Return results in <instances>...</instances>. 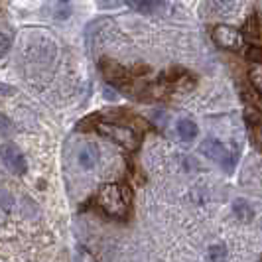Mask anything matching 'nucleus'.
Returning <instances> with one entry per match:
<instances>
[{"mask_svg":"<svg viewBox=\"0 0 262 262\" xmlns=\"http://www.w3.org/2000/svg\"><path fill=\"white\" fill-rule=\"evenodd\" d=\"M0 207L4 211H12V207H14L12 195H10L8 191H4V189H0Z\"/></svg>","mask_w":262,"mask_h":262,"instance_id":"obj_15","label":"nucleus"},{"mask_svg":"<svg viewBox=\"0 0 262 262\" xmlns=\"http://www.w3.org/2000/svg\"><path fill=\"white\" fill-rule=\"evenodd\" d=\"M101 71H103V75H105L108 81H113V83H128L132 79V73H138V75H142V73H148V71H136V69H126V67H122L118 61H113V59H101Z\"/></svg>","mask_w":262,"mask_h":262,"instance_id":"obj_6","label":"nucleus"},{"mask_svg":"<svg viewBox=\"0 0 262 262\" xmlns=\"http://www.w3.org/2000/svg\"><path fill=\"white\" fill-rule=\"evenodd\" d=\"M233 213H235V217L241 223H250L252 217H254V211H252V207L245 199H236L235 203H233Z\"/></svg>","mask_w":262,"mask_h":262,"instance_id":"obj_12","label":"nucleus"},{"mask_svg":"<svg viewBox=\"0 0 262 262\" xmlns=\"http://www.w3.org/2000/svg\"><path fill=\"white\" fill-rule=\"evenodd\" d=\"M14 93V87H10V85H0V97L2 95H12Z\"/></svg>","mask_w":262,"mask_h":262,"instance_id":"obj_21","label":"nucleus"},{"mask_svg":"<svg viewBox=\"0 0 262 262\" xmlns=\"http://www.w3.org/2000/svg\"><path fill=\"white\" fill-rule=\"evenodd\" d=\"M245 32H243V38H247V41L250 43H256V46H260L262 43V24H260V18H258V14L252 12L247 18V22H245V28H243Z\"/></svg>","mask_w":262,"mask_h":262,"instance_id":"obj_8","label":"nucleus"},{"mask_svg":"<svg viewBox=\"0 0 262 262\" xmlns=\"http://www.w3.org/2000/svg\"><path fill=\"white\" fill-rule=\"evenodd\" d=\"M209 262H227V249L225 245H213L207 254Z\"/></svg>","mask_w":262,"mask_h":262,"instance_id":"obj_13","label":"nucleus"},{"mask_svg":"<svg viewBox=\"0 0 262 262\" xmlns=\"http://www.w3.org/2000/svg\"><path fill=\"white\" fill-rule=\"evenodd\" d=\"M105 95L108 97V99H115V91H113V89H108V87L105 89Z\"/></svg>","mask_w":262,"mask_h":262,"instance_id":"obj_22","label":"nucleus"},{"mask_svg":"<svg viewBox=\"0 0 262 262\" xmlns=\"http://www.w3.org/2000/svg\"><path fill=\"white\" fill-rule=\"evenodd\" d=\"M79 164L83 170H93L99 164V150L95 144H87L79 152Z\"/></svg>","mask_w":262,"mask_h":262,"instance_id":"obj_9","label":"nucleus"},{"mask_svg":"<svg viewBox=\"0 0 262 262\" xmlns=\"http://www.w3.org/2000/svg\"><path fill=\"white\" fill-rule=\"evenodd\" d=\"M0 158L4 162V166L12 171L14 176H24L28 170L26 158L20 152V148L14 144H4L0 148Z\"/></svg>","mask_w":262,"mask_h":262,"instance_id":"obj_5","label":"nucleus"},{"mask_svg":"<svg viewBox=\"0 0 262 262\" xmlns=\"http://www.w3.org/2000/svg\"><path fill=\"white\" fill-rule=\"evenodd\" d=\"M10 46H12L10 36H6V34H2V32H0V57H4L6 53L10 52Z\"/></svg>","mask_w":262,"mask_h":262,"instance_id":"obj_17","label":"nucleus"},{"mask_svg":"<svg viewBox=\"0 0 262 262\" xmlns=\"http://www.w3.org/2000/svg\"><path fill=\"white\" fill-rule=\"evenodd\" d=\"M201 154H205V156L209 158V160H213V162H219V164L223 166L225 171H233V168H235L236 156L231 154V150H229L223 142H219V140L207 138V140L201 144Z\"/></svg>","mask_w":262,"mask_h":262,"instance_id":"obj_3","label":"nucleus"},{"mask_svg":"<svg viewBox=\"0 0 262 262\" xmlns=\"http://www.w3.org/2000/svg\"><path fill=\"white\" fill-rule=\"evenodd\" d=\"M14 130L12 122H10V118L4 117L2 113H0V136H6V134H10Z\"/></svg>","mask_w":262,"mask_h":262,"instance_id":"obj_16","label":"nucleus"},{"mask_svg":"<svg viewBox=\"0 0 262 262\" xmlns=\"http://www.w3.org/2000/svg\"><path fill=\"white\" fill-rule=\"evenodd\" d=\"M75 262H97L95 258H93L91 254L87 252V250L79 249L77 250V256H75Z\"/></svg>","mask_w":262,"mask_h":262,"instance_id":"obj_18","label":"nucleus"},{"mask_svg":"<svg viewBox=\"0 0 262 262\" xmlns=\"http://www.w3.org/2000/svg\"><path fill=\"white\" fill-rule=\"evenodd\" d=\"M245 57H247L249 61H254V63H262V43L260 46L252 43L249 50L245 52Z\"/></svg>","mask_w":262,"mask_h":262,"instance_id":"obj_14","label":"nucleus"},{"mask_svg":"<svg viewBox=\"0 0 262 262\" xmlns=\"http://www.w3.org/2000/svg\"><path fill=\"white\" fill-rule=\"evenodd\" d=\"M178 134L184 142H191L197 136V124L189 118H180L178 120Z\"/></svg>","mask_w":262,"mask_h":262,"instance_id":"obj_11","label":"nucleus"},{"mask_svg":"<svg viewBox=\"0 0 262 262\" xmlns=\"http://www.w3.org/2000/svg\"><path fill=\"white\" fill-rule=\"evenodd\" d=\"M213 41L219 46V48H223V50H231V52H236V50H241V46H243V34L241 32H236L235 28L231 26H225V24H219V26L213 28Z\"/></svg>","mask_w":262,"mask_h":262,"instance_id":"obj_4","label":"nucleus"},{"mask_svg":"<svg viewBox=\"0 0 262 262\" xmlns=\"http://www.w3.org/2000/svg\"><path fill=\"white\" fill-rule=\"evenodd\" d=\"M97 130H99V134L111 138L115 144L122 146L124 150H136V146L140 142L138 132L132 130L130 126H122V124H117V122H99Z\"/></svg>","mask_w":262,"mask_h":262,"instance_id":"obj_2","label":"nucleus"},{"mask_svg":"<svg viewBox=\"0 0 262 262\" xmlns=\"http://www.w3.org/2000/svg\"><path fill=\"white\" fill-rule=\"evenodd\" d=\"M236 2L238 0H207V8L211 14L219 18H227L236 8Z\"/></svg>","mask_w":262,"mask_h":262,"instance_id":"obj_10","label":"nucleus"},{"mask_svg":"<svg viewBox=\"0 0 262 262\" xmlns=\"http://www.w3.org/2000/svg\"><path fill=\"white\" fill-rule=\"evenodd\" d=\"M120 2H124V0H97V4L101 8H117Z\"/></svg>","mask_w":262,"mask_h":262,"instance_id":"obj_19","label":"nucleus"},{"mask_svg":"<svg viewBox=\"0 0 262 262\" xmlns=\"http://www.w3.org/2000/svg\"><path fill=\"white\" fill-rule=\"evenodd\" d=\"M134 12L146 14V16H158V14L168 12V2L166 0H124Z\"/></svg>","mask_w":262,"mask_h":262,"instance_id":"obj_7","label":"nucleus"},{"mask_svg":"<svg viewBox=\"0 0 262 262\" xmlns=\"http://www.w3.org/2000/svg\"><path fill=\"white\" fill-rule=\"evenodd\" d=\"M254 140H256V144L260 146V150H262V124H258V126H256V132H254Z\"/></svg>","mask_w":262,"mask_h":262,"instance_id":"obj_20","label":"nucleus"},{"mask_svg":"<svg viewBox=\"0 0 262 262\" xmlns=\"http://www.w3.org/2000/svg\"><path fill=\"white\" fill-rule=\"evenodd\" d=\"M97 207L117 219H124L130 209V189L124 184H106L95 197Z\"/></svg>","mask_w":262,"mask_h":262,"instance_id":"obj_1","label":"nucleus"}]
</instances>
